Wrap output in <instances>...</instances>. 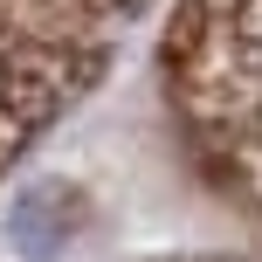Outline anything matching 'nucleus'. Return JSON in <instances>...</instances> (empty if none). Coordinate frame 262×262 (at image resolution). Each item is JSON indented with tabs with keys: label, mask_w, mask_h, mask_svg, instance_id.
Returning a JSON list of instances; mask_svg holds the SVG:
<instances>
[{
	"label": "nucleus",
	"mask_w": 262,
	"mask_h": 262,
	"mask_svg": "<svg viewBox=\"0 0 262 262\" xmlns=\"http://www.w3.org/2000/svg\"><path fill=\"white\" fill-rule=\"evenodd\" d=\"M159 83L193 172L262 221V0H172Z\"/></svg>",
	"instance_id": "1"
},
{
	"label": "nucleus",
	"mask_w": 262,
	"mask_h": 262,
	"mask_svg": "<svg viewBox=\"0 0 262 262\" xmlns=\"http://www.w3.org/2000/svg\"><path fill=\"white\" fill-rule=\"evenodd\" d=\"M152 0H0V172L111 62Z\"/></svg>",
	"instance_id": "2"
},
{
	"label": "nucleus",
	"mask_w": 262,
	"mask_h": 262,
	"mask_svg": "<svg viewBox=\"0 0 262 262\" xmlns=\"http://www.w3.org/2000/svg\"><path fill=\"white\" fill-rule=\"evenodd\" d=\"M55 207H76V193H69L62 180H41V186H28L21 193V207H14V249H28V255H55L69 235H76V221H55Z\"/></svg>",
	"instance_id": "3"
}]
</instances>
